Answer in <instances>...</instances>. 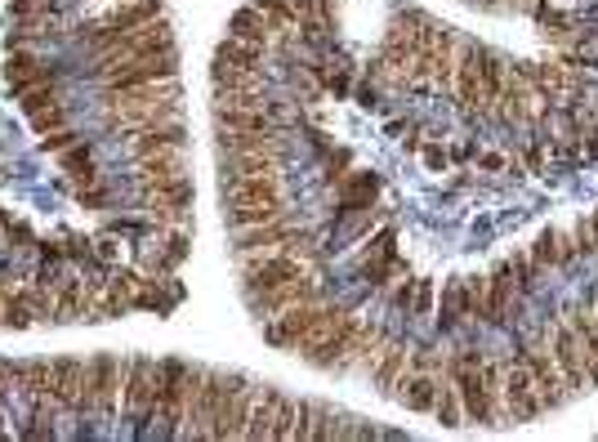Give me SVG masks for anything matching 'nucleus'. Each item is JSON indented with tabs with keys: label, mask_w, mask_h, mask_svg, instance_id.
I'll return each mask as SVG.
<instances>
[{
	"label": "nucleus",
	"mask_w": 598,
	"mask_h": 442,
	"mask_svg": "<svg viewBox=\"0 0 598 442\" xmlns=\"http://www.w3.org/2000/svg\"><path fill=\"white\" fill-rule=\"evenodd\" d=\"M407 371H411V349H407V344H398V340H393L389 349H384L380 358H375L371 380H375V389H380L384 398H389V389H393V384H398L402 376H407Z\"/></svg>",
	"instance_id": "obj_11"
},
{
	"label": "nucleus",
	"mask_w": 598,
	"mask_h": 442,
	"mask_svg": "<svg viewBox=\"0 0 598 442\" xmlns=\"http://www.w3.org/2000/svg\"><path fill=\"white\" fill-rule=\"evenodd\" d=\"M429 416H438V425H447V429L465 425V407H460V393H456V384H451V380H442L438 402H433Z\"/></svg>",
	"instance_id": "obj_13"
},
{
	"label": "nucleus",
	"mask_w": 598,
	"mask_h": 442,
	"mask_svg": "<svg viewBox=\"0 0 598 442\" xmlns=\"http://www.w3.org/2000/svg\"><path fill=\"white\" fill-rule=\"evenodd\" d=\"M572 242H576V255H598V224L594 219H581V224L572 228Z\"/></svg>",
	"instance_id": "obj_16"
},
{
	"label": "nucleus",
	"mask_w": 598,
	"mask_h": 442,
	"mask_svg": "<svg viewBox=\"0 0 598 442\" xmlns=\"http://www.w3.org/2000/svg\"><path fill=\"white\" fill-rule=\"evenodd\" d=\"M433 309V282L416 277V295H411V313H429Z\"/></svg>",
	"instance_id": "obj_17"
},
{
	"label": "nucleus",
	"mask_w": 598,
	"mask_h": 442,
	"mask_svg": "<svg viewBox=\"0 0 598 442\" xmlns=\"http://www.w3.org/2000/svg\"><path fill=\"white\" fill-rule=\"evenodd\" d=\"M282 215H291L286 201H224V224L233 228V233L268 224V219H282Z\"/></svg>",
	"instance_id": "obj_8"
},
{
	"label": "nucleus",
	"mask_w": 598,
	"mask_h": 442,
	"mask_svg": "<svg viewBox=\"0 0 598 442\" xmlns=\"http://www.w3.org/2000/svg\"><path fill=\"white\" fill-rule=\"evenodd\" d=\"M549 358H554L558 376L572 384V393L594 389V371H590V358H585V344H581V335L572 331L567 317H549Z\"/></svg>",
	"instance_id": "obj_2"
},
{
	"label": "nucleus",
	"mask_w": 598,
	"mask_h": 442,
	"mask_svg": "<svg viewBox=\"0 0 598 442\" xmlns=\"http://www.w3.org/2000/svg\"><path fill=\"white\" fill-rule=\"evenodd\" d=\"M505 268H509V282H514L518 295H527L536 286V259L527 255V251H514V255L505 259Z\"/></svg>",
	"instance_id": "obj_14"
},
{
	"label": "nucleus",
	"mask_w": 598,
	"mask_h": 442,
	"mask_svg": "<svg viewBox=\"0 0 598 442\" xmlns=\"http://www.w3.org/2000/svg\"><path fill=\"white\" fill-rule=\"evenodd\" d=\"M594 224H598V210H594Z\"/></svg>",
	"instance_id": "obj_21"
},
{
	"label": "nucleus",
	"mask_w": 598,
	"mask_h": 442,
	"mask_svg": "<svg viewBox=\"0 0 598 442\" xmlns=\"http://www.w3.org/2000/svg\"><path fill=\"white\" fill-rule=\"evenodd\" d=\"M299 233L295 219L282 215V219H268V224H255V228H241L233 233V255H268V251H286V242Z\"/></svg>",
	"instance_id": "obj_4"
},
{
	"label": "nucleus",
	"mask_w": 598,
	"mask_h": 442,
	"mask_svg": "<svg viewBox=\"0 0 598 442\" xmlns=\"http://www.w3.org/2000/svg\"><path fill=\"white\" fill-rule=\"evenodd\" d=\"M509 362H518V367L532 376L540 402H545V411L563 407V402H572V384H567L563 376H558L554 358H549V335L545 340H514V353H509Z\"/></svg>",
	"instance_id": "obj_1"
},
{
	"label": "nucleus",
	"mask_w": 598,
	"mask_h": 442,
	"mask_svg": "<svg viewBox=\"0 0 598 442\" xmlns=\"http://www.w3.org/2000/svg\"><path fill=\"white\" fill-rule=\"evenodd\" d=\"M54 161H59L63 175L72 179V188H76V184H94V179H103L99 161H94V143H90V139H76L72 148H63Z\"/></svg>",
	"instance_id": "obj_10"
},
{
	"label": "nucleus",
	"mask_w": 598,
	"mask_h": 442,
	"mask_svg": "<svg viewBox=\"0 0 598 442\" xmlns=\"http://www.w3.org/2000/svg\"><path fill=\"white\" fill-rule=\"evenodd\" d=\"M438 389H442V376H424V371H407L398 384L389 389L393 402H402L407 411H433L438 402Z\"/></svg>",
	"instance_id": "obj_7"
},
{
	"label": "nucleus",
	"mask_w": 598,
	"mask_h": 442,
	"mask_svg": "<svg viewBox=\"0 0 598 442\" xmlns=\"http://www.w3.org/2000/svg\"><path fill=\"white\" fill-rule=\"evenodd\" d=\"M527 255L536 259V268H572L576 264V242L563 228H540L536 242L527 246Z\"/></svg>",
	"instance_id": "obj_6"
},
{
	"label": "nucleus",
	"mask_w": 598,
	"mask_h": 442,
	"mask_svg": "<svg viewBox=\"0 0 598 442\" xmlns=\"http://www.w3.org/2000/svg\"><path fill=\"white\" fill-rule=\"evenodd\" d=\"M567 322H572V331L581 335L585 358H590V371H594V389H598V313L590 304H576V309L567 313Z\"/></svg>",
	"instance_id": "obj_12"
},
{
	"label": "nucleus",
	"mask_w": 598,
	"mask_h": 442,
	"mask_svg": "<svg viewBox=\"0 0 598 442\" xmlns=\"http://www.w3.org/2000/svg\"><path fill=\"white\" fill-rule=\"evenodd\" d=\"M420 152H424V161H429L433 170H442V166H447V152H442V148H424V143H420Z\"/></svg>",
	"instance_id": "obj_19"
},
{
	"label": "nucleus",
	"mask_w": 598,
	"mask_h": 442,
	"mask_svg": "<svg viewBox=\"0 0 598 442\" xmlns=\"http://www.w3.org/2000/svg\"><path fill=\"white\" fill-rule=\"evenodd\" d=\"M5 81H9V90H14V99H18V94H27V90L54 85V81H59V72H54V67L45 63V59H36L32 50H9Z\"/></svg>",
	"instance_id": "obj_5"
},
{
	"label": "nucleus",
	"mask_w": 598,
	"mask_h": 442,
	"mask_svg": "<svg viewBox=\"0 0 598 442\" xmlns=\"http://www.w3.org/2000/svg\"><path fill=\"white\" fill-rule=\"evenodd\" d=\"M540 411H545V402H540L532 376H527L518 362H505V380H500V416L514 420V425H523V420H536Z\"/></svg>",
	"instance_id": "obj_3"
},
{
	"label": "nucleus",
	"mask_w": 598,
	"mask_h": 442,
	"mask_svg": "<svg viewBox=\"0 0 598 442\" xmlns=\"http://www.w3.org/2000/svg\"><path fill=\"white\" fill-rule=\"evenodd\" d=\"M335 192H340L344 210H366L380 197V179H375L371 170H344V175L335 179Z\"/></svg>",
	"instance_id": "obj_9"
},
{
	"label": "nucleus",
	"mask_w": 598,
	"mask_h": 442,
	"mask_svg": "<svg viewBox=\"0 0 598 442\" xmlns=\"http://www.w3.org/2000/svg\"><path fill=\"white\" fill-rule=\"evenodd\" d=\"M76 201H81L85 210H112V184L108 179H94V184H76Z\"/></svg>",
	"instance_id": "obj_15"
},
{
	"label": "nucleus",
	"mask_w": 598,
	"mask_h": 442,
	"mask_svg": "<svg viewBox=\"0 0 598 442\" xmlns=\"http://www.w3.org/2000/svg\"><path fill=\"white\" fill-rule=\"evenodd\" d=\"M527 166H532V170H545V148H532V152H527Z\"/></svg>",
	"instance_id": "obj_20"
},
{
	"label": "nucleus",
	"mask_w": 598,
	"mask_h": 442,
	"mask_svg": "<svg viewBox=\"0 0 598 442\" xmlns=\"http://www.w3.org/2000/svg\"><path fill=\"white\" fill-rule=\"evenodd\" d=\"M478 166H482V170H505V166H509V157H505V152H482Z\"/></svg>",
	"instance_id": "obj_18"
}]
</instances>
